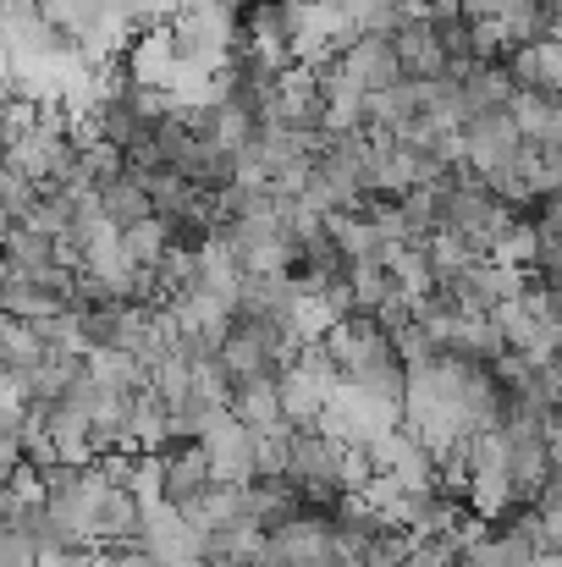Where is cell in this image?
I'll use <instances>...</instances> for the list:
<instances>
[{
  "label": "cell",
  "mask_w": 562,
  "mask_h": 567,
  "mask_svg": "<svg viewBox=\"0 0 562 567\" xmlns=\"http://www.w3.org/2000/svg\"><path fill=\"white\" fill-rule=\"evenodd\" d=\"M198 446H204V457H210V474L215 480H248L254 474V430L248 424H237L226 408H215L210 419H204V430H198Z\"/></svg>",
  "instance_id": "1"
},
{
  "label": "cell",
  "mask_w": 562,
  "mask_h": 567,
  "mask_svg": "<svg viewBox=\"0 0 562 567\" xmlns=\"http://www.w3.org/2000/svg\"><path fill=\"white\" fill-rule=\"evenodd\" d=\"M221 408H226L237 424L259 430V435H287V430H293L287 413H282V396H276V375H232Z\"/></svg>",
  "instance_id": "2"
},
{
  "label": "cell",
  "mask_w": 562,
  "mask_h": 567,
  "mask_svg": "<svg viewBox=\"0 0 562 567\" xmlns=\"http://www.w3.org/2000/svg\"><path fill=\"white\" fill-rule=\"evenodd\" d=\"M210 485H215V474H210V457H204L198 441H166L161 446V502L166 507L183 513Z\"/></svg>",
  "instance_id": "3"
},
{
  "label": "cell",
  "mask_w": 562,
  "mask_h": 567,
  "mask_svg": "<svg viewBox=\"0 0 562 567\" xmlns=\"http://www.w3.org/2000/svg\"><path fill=\"white\" fill-rule=\"evenodd\" d=\"M391 55H397V72L408 83H430V78H447V55H441V39H436V22L430 17H408L391 28Z\"/></svg>",
  "instance_id": "4"
},
{
  "label": "cell",
  "mask_w": 562,
  "mask_h": 567,
  "mask_svg": "<svg viewBox=\"0 0 562 567\" xmlns=\"http://www.w3.org/2000/svg\"><path fill=\"white\" fill-rule=\"evenodd\" d=\"M458 144H463V161H469V166L491 172V166L513 161V150H519V127H513L508 111H480V116H469V122L458 127Z\"/></svg>",
  "instance_id": "5"
},
{
  "label": "cell",
  "mask_w": 562,
  "mask_h": 567,
  "mask_svg": "<svg viewBox=\"0 0 562 567\" xmlns=\"http://www.w3.org/2000/svg\"><path fill=\"white\" fill-rule=\"evenodd\" d=\"M519 127L524 144H562V94L546 89H513L508 105H502Z\"/></svg>",
  "instance_id": "6"
},
{
  "label": "cell",
  "mask_w": 562,
  "mask_h": 567,
  "mask_svg": "<svg viewBox=\"0 0 562 567\" xmlns=\"http://www.w3.org/2000/svg\"><path fill=\"white\" fill-rule=\"evenodd\" d=\"M144 524V502L127 485H111L94 507V546H116V540H139Z\"/></svg>",
  "instance_id": "7"
},
{
  "label": "cell",
  "mask_w": 562,
  "mask_h": 567,
  "mask_svg": "<svg viewBox=\"0 0 562 567\" xmlns=\"http://www.w3.org/2000/svg\"><path fill=\"white\" fill-rule=\"evenodd\" d=\"M326 391H331V385H320V380L309 375L304 364H293V359H287V370L276 375V396H282V413H287V424H315V419H320V402H326Z\"/></svg>",
  "instance_id": "8"
},
{
  "label": "cell",
  "mask_w": 562,
  "mask_h": 567,
  "mask_svg": "<svg viewBox=\"0 0 562 567\" xmlns=\"http://www.w3.org/2000/svg\"><path fill=\"white\" fill-rule=\"evenodd\" d=\"M94 209H100L116 231H122V226H133V220H144V215H155L144 183H139V177H127V172H122V177H111L105 188H94Z\"/></svg>",
  "instance_id": "9"
},
{
  "label": "cell",
  "mask_w": 562,
  "mask_h": 567,
  "mask_svg": "<svg viewBox=\"0 0 562 567\" xmlns=\"http://www.w3.org/2000/svg\"><path fill=\"white\" fill-rule=\"evenodd\" d=\"M116 237H122V254H127V265H133V270H155V265L166 259V248H172V237H166V220H161V215H144V220L122 226Z\"/></svg>",
  "instance_id": "10"
},
{
  "label": "cell",
  "mask_w": 562,
  "mask_h": 567,
  "mask_svg": "<svg viewBox=\"0 0 562 567\" xmlns=\"http://www.w3.org/2000/svg\"><path fill=\"white\" fill-rule=\"evenodd\" d=\"M39 546L22 535V529H0V567H33Z\"/></svg>",
  "instance_id": "11"
}]
</instances>
